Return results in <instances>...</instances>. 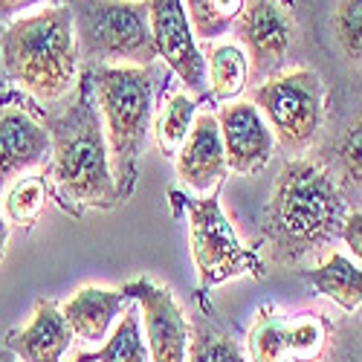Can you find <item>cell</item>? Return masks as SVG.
<instances>
[{
    "label": "cell",
    "mask_w": 362,
    "mask_h": 362,
    "mask_svg": "<svg viewBox=\"0 0 362 362\" xmlns=\"http://www.w3.org/2000/svg\"><path fill=\"white\" fill-rule=\"evenodd\" d=\"M122 293L136 301L139 316H142V330L151 362H186L189 354V316L180 308L174 293L148 279L139 276L122 287Z\"/></svg>",
    "instance_id": "obj_10"
},
{
    "label": "cell",
    "mask_w": 362,
    "mask_h": 362,
    "mask_svg": "<svg viewBox=\"0 0 362 362\" xmlns=\"http://www.w3.org/2000/svg\"><path fill=\"white\" fill-rule=\"evenodd\" d=\"M0 362H18V359H15V356H12L6 348H0Z\"/></svg>",
    "instance_id": "obj_31"
},
{
    "label": "cell",
    "mask_w": 362,
    "mask_h": 362,
    "mask_svg": "<svg viewBox=\"0 0 362 362\" xmlns=\"http://www.w3.org/2000/svg\"><path fill=\"white\" fill-rule=\"evenodd\" d=\"M206 55V81H209V102H238V96L250 84V62L238 41H212L203 44Z\"/></svg>",
    "instance_id": "obj_18"
},
{
    "label": "cell",
    "mask_w": 362,
    "mask_h": 362,
    "mask_svg": "<svg viewBox=\"0 0 362 362\" xmlns=\"http://www.w3.org/2000/svg\"><path fill=\"white\" fill-rule=\"evenodd\" d=\"M339 240L348 247L351 258L362 267V209H351V212H348V218H345V223H342Z\"/></svg>",
    "instance_id": "obj_27"
},
{
    "label": "cell",
    "mask_w": 362,
    "mask_h": 362,
    "mask_svg": "<svg viewBox=\"0 0 362 362\" xmlns=\"http://www.w3.org/2000/svg\"><path fill=\"white\" fill-rule=\"evenodd\" d=\"M235 41L250 62V84H261L284 70L298 41V18L290 0H247L235 23Z\"/></svg>",
    "instance_id": "obj_8"
},
{
    "label": "cell",
    "mask_w": 362,
    "mask_h": 362,
    "mask_svg": "<svg viewBox=\"0 0 362 362\" xmlns=\"http://www.w3.org/2000/svg\"><path fill=\"white\" fill-rule=\"evenodd\" d=\"M70 105L62 113L47 119L49 131V194L62 203L70 215L81 218L87 209H110L119 206L116 177L110 145L102 125V116L93 99L87 73L70 93Z\"/></svg>",
    "instance_id": "obj_2"
},
{
    "label": "cell",
    "mask_w": 362,
    "mask_h": 362,
    "mask_svg": "<svg viewBox=\"0 0 362 362\" xmlns=\"http://www.w3.org/2000/svg\"><path fill=\"white\" fill-rule=\"evenodd\" d=\"M298 273L319 296L334 301L339 310L345 313L362 310V267L348 255L334 250L322 264L310 269H298Z\"/></svg>",
    "instance_id": "obj_17"
},
{
    "label": "cell",
    "mask_w": 362,
    "mask_h": 362,
    "mask_svg": "<svg viewBox=\"0 0 362 362\" xmlns=\"http://www.w3.org/2000/svg\"><path fill=\"white\" fill-rule=\"evenodd\" d=\"M247 0H183L192 33L200 44H212L232 33Z\"/></svg>",
    "instance_id": "obj_25"
},
{
    "label": "cell",
    "mask_w": 362,
    "mask_h": 362,
    "mask_svg": "<svg viewBox=\"0 0 362 362\" xmlns=\"http://www.w3.org/2000/svg\"><path fill=\"white\" fill-rule=\"evenodd\" d=\"M339 107L337 128L316 160L334 174L351 209H362V87H351Z\"/></svg>",
    "instance_id": "obj_12"
},
{
    "label": "cell",
    "mask_w": 362,
    "mask_h": 362,
    "mask_svg": "<svg viewBox=\"0 0 362 362\" xmlns=\"http://www.w3.org/2000/svg\"><path fill=\"white\" fill-rule=\"evenodd\" d=\"M35 4H47V6H55V4H67V0H0V21H12L18 12L35 6Z\"/></svg>",
    "instance_id": "obj_28"
},
{
    "label": "cell",
    "mask_w": 362,
    "mask_h": 362,
    "mask_svg": "<svg viewBox=\"0 0 362 362\" xmlns=\"http://www.w3.org/2000/svg\"><path fill=\"white\" fill-rule=\"evenodd\" d=\"M215 116L229 171L240 177H252L264 171L276 154V136L261 110L252 102H226Z\"/></svg>",
    "instance_id": "obj_11"
},
{
    "label": "cell",
    "mask_w": 362,
    "mask_h": 362,
    "mask_svg": "<svg viewBox=\"0 0 362 362\" xmlns=\"http://www.w3.org/2000/svg\"><path fill=\"white\" fill-rule=\"evenodd\" d=\"M81 67L157 64L148 0H67Z\"/></svg>",
    "instance_id": "obj_5"
},
{
    "label": "cell",
    "mask_w": 362,
    "mask_h": 362,
    "mask_svg": "<svg viewBox=\"0 0 362 362\" xmlns=\"http://www.w3.org/2000/svg\"><path fill=\"white\" fill-rule=\"evenodd\" d=\"M76 342L73 330L52 298H41L29 322L6 337V351L18 362H64Z\"/></svg>",
    "instance_id": "obj_15"
},
{
    "label": "cell",
    "mask_w": 362,
    "mask_h": 362,
    "mask_svg": "<svg viewBox=\"0 0 362 362\" xmlns=\"http://www.w3.org/2000/svg\"><path fill=\"white\" fill-rule=\"evenodd\" d=\"M308 362H362V310L334 322L325 351Z\"/></svg>",
    "instance_id": "obj_26"
},
{
    "label": "cell",
    "mask_w": 362,
    "mask_h": 362,
    "mask_svg": "<svg viewBox=\"0 0 362 362\" xmlns=\"http://www.w3.org/2000/svg\"><path fill=\"white\" fill-rule=\"evenodd\" d=\"M171 200L186 212L189 221V247L194 258V273L200 293L226 284L232 279H261L264 276V258L258 250L247 247L238 238L235 226L223 215V206L218 189L212 194H186L171 192Z\"/></svg>",
    "instance_id": "obj_6"
},
{
    "label": "cell",
    "mask_w": 362,
    "mask_h": 362,
    "mask_svg": "<svg viewBox=\"0 0 362 362\" xmlns=\"http://www.w3.org/2000/svg\"><path fill=\"white\" fill-rule=\"evenodd\" d=\"M73 362H99L93 354H90V351H81V354H76V359Z\"/></svg>",
    "instance_id": "obj_30"
},
{
    "label": "cell",
    "mask_w": 362,
    "mask_h": 362,
    "mask_svg": "<svg viewBox=\"0 0 362 362\" xmlns=\"http://www.w3.org/2000/svg\"><path fill=\"white\" fill-rule=\"evenodd\" d=\"M252 105L267 119L284 154L308 157L327 113V84L313 67H290L252 87Z\"/></svg>",
    "instance_id": "obj_7"
},
{
    "label": "cell",
    "mask_w": 362,
    "mask_h": 362,
    "mask_svg": "<svg viewBox=\"0 0 362 362\" xmlns=\"http://www.w3.org/2000/svg\"><path fill=\"white\" fill-rule=\"evenodd\" d=\"M128 305H131V298L122 293V287L110 290V287L87 284L64 301L62 313L78 342L99 345L107 339L110 327L119 322V316L125 313Z\"/></svg>",
    "instance_id": "obj_16"
},
{
    "label": "cell",
    "mask_w": 362,
    "mask_h": 362,
    "mask_svg": "<svg viewBox=\"0 0 362 362\" xmlns=\"http://www.w3.org/2000/svg\"><path fill=\"white\" fill-rule=\"evenodd\" d=\"M6 244H9V221L4 215V206H0V261L6 255Z\"/></svg>",
    "instance_id": "obj_29"
},
{
    "label": "cell",
    "mask_w": 362,
    "mask_h": 362,
    "mask_svg": "<svg viewBox=\"0 0 362 362\" xmlns=\"http://www.w3.org/2000/svg\"><path fill=\"white\" fill-rule=\"evenodd\" d=\"M49 131L21 105L0 102V183L29 174L49 160Z\"/></svg>",
    "instance_id": "obj_14"
},
{
    "label": "cell",
    "mask_w": 362,
    "mask_h": 362,
    "mask_svg": "<svg viewBox=\"0 0 362 362\" xmlns=\"http://www.w3.org/2000/svg\"><path fill=\"white\" fill-rule=\"evenodd\" d=\"M327 44L354 78L351 87H362V0H330Z\"/></svg>",
    "instance_id": "obj_19"
},
{
    "label": "cell",
    "mask_w": 362,
    "mask_h": 362,
    "mask_svg": "<svg viewBox=\"0 0 362 362\" xmlns=\"http://www.w3.org/2000/svg\"><path fill=\"white\" fill-rule=\"evenodd\" d=\"M148 18L163 64L177 73V78L183 81V90H189L197 102L209 99L203 44L192 33L183 0H148Z\"/></svg>",
    "instance_id": "obj_9"
},
{
    "label": "cell",
    "mask_w": 362,
    "mask_h": 362,
    "mask_svg": "<svg viewBox=\"0 0 362 362\" xmlns=\"http://www.w3.org/2000/svg\"><path fill=\"white\" fill-rule=\"evenodd\" d=\"M49 200V186L41 174H21L15 177L0 206H4V215L9 221V226H23V229H33L44 212V206Z\"/></svg>",
    "instance_id": "obj_24"
},
{
    "label": "cell",
    "mask_w": 362,
    "mask_h": 362,
    "mask_svg": "<svg viewBox=\"0 0 362 362\" xmlns=\"http://www.w3.org/2000/svg\"><path fill=\"white\" fill-rule=\"evenodd\" d=\"M6 78L41 105L67 99L81 78L76 26L67 4L15 18L0 35Z\"/></svg>",
    "instance_id": "obj_3"
},
{
    "label": "cell",
    "mask_w": 362,
    "mask_h": 362,
    "mask_svg": "<svg viewBox=\"0 0 362 362\" xmlns=\"http://www.w3.org/2000/svg\"><path fill=\"white\" fill-rule=\"evenodd\" d=\"M90 354H93L99 362H151L136 301H131V305L125 308V313L119 316L116 327L107 334L102 348L90 351Z\"/></svg>",
    "instance_id": "obj_23"
},
{
    "label": "cell",
    "mask_w": 362,
    "mask_h": 362,
    "mask_svg": "<svg viewBox=\"0 0 362 362\" xmlns=\"http://www.w3.org/2000/svg\"><path fill=\"white\" fill-rule=\"evenodd\" d=\"M197 110H200V102L189 93V90H171L165 96V102L160 105V113L154 116V125H151L163 157L174 160L180 154V148H183V142L192 134Z\"/></svg>",
    "instance_id": "obj_21"
},
{
    "label": "cell",
    "mask_w": 362,
    "mask_h": 362,
    "mask_svg": "<svg viewBox=\"0 0 362 362\" xmlns=\"http://www.w3.org/2000/svg\"><path fill=\"white\" fill-rule=\"evenodd\" d=\"M177 163V177L183 180V186L194 194H212L221 189V183L229 174L226 154H223V139L218 128V116L212 110H197V119L192 125L189 139L180 148V154L174 157Z\"/></svg>",
    "instance_id": "obj_13"
},
{
    "label": "cell",
    "mask_w": 362,
    "mask_h": 362,
    "mask_svg": "<svg viewBox=\"0 0 362 362\" xmlns=\"http://www.w3.org/2000/svg\"><path fill=\"white\" fill-rule=\"evenodd\" d=\"M186 362H247L240 342L212 316V310H194L189 316V354Z\"/></svg>",
    "instance_id": "obj_20"
},
{
    "label": "cell",
    "mask_w": 362,
    "mask_h": 362,
    "mask_svg": "<svg viewBox=\"0 0 362 362\" xmlns=\"http://www.w3.org/2000/svg\"><path fill=\"white\" fill-rule=\"evenodd\" d=\"M250 362H290L287 345V310L267 305L255 313V322L247 334Z\"/></svg>",
    "instance_id": "obj_22"
},
{
    "label": "cell",
    "mask_w": 362,
    "mask_h": 362,
    "mask_svg": "<svg viewBox=\"0 0 362 362\" xmlns=\"http://www.w3.org/2000/svg\"><path fill=\"white\" fill-rule=\"evenodd\" d=\"M351 203L316 157L284 163L264 209L261 238L276 264L301 267L339 244Z\"/></svg>",
    "instance_id": "obj_1"
},
{
    "label": "cell",
    "mask_w": 362,
    "mask_h": 362,
    "mask_svg": "<svg viewBox=\"0 0 362 362\" xmlns=\"http://www.w3.org/2000/svg\"><path fill=\"white\" fill-rule=\"evenodd\" d=\"M93 87V99L110 145L113 177L119 203L128 200L136 189L139 157L154 125V102L165 87V64H110V67H81Z\"/></svg>",
    "instance_id": "obj_4"
}]
</instances>
